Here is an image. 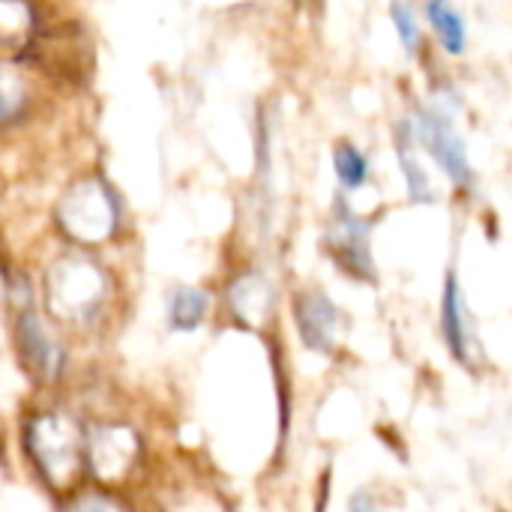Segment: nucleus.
Returning <instances> with one entry per match:
<instances>
[{"instance_id":"f257e3e1","label":"nucleus","mask_w":512,"mask_h":512,"mask_svg":"<svg viewBox=\"0 0 512 512\" xmlns=\"http://www.w3.org/2000/svg\"><path fill=\"white\" fill-rule=\"evenodd\" d=\"M24 453L39 477L54 489H75L87 465V435L81 423L66 411H42L24 423Z\"/></svg>"},{"instance_id":"f03ea898","label":"nucleus","mask_w":512,"mask_h":512,"mask_svg":"<svg viewBox=\"0 0 512 512\" xmlns=\"http://www.w3.org/2000/svg\"><path fill=\"white\" fill-rule=\"evenodd\" d=\"M6 309L12 318V342L21 357V366L39 378V381H54L63 372V351L60 345L45 333L36 309H33V291L24 273H15L6 267Z\"/></svg>"},{"instance_id":"7ed1b4c3","label":"nucleus","mask_w":512,"mask_h":512,"mask_svg":"<svg viewBox=\"0 0 512 512\" xmlns=\"http://www.w3.org/2000/svg\"><path fill=\"white\" fill-rule=\"evenodd\" d=\"M45 300L54 318L84 324L105 300V276L84 255H63L45 273Z\"/></svg>"},{"instance_id":"20e7f679","label":"nucleus","mask_w":512,"mask_h":512,"mask_svg":"<svg viewBox=\"0 0 512 512\" xmlns=\"http://www.w3.org/2000/svg\"><path fill=\"white\" fill-rule=\"evenodd\" d=\"M57 222L78 243H105L117 228V201L99 177H84L60 198Z\"/></svg>"},{"instance_id":"39448f33","label":"nucleus","mask_w":512,"mask_h":512,"mask_svg":"<svg viewBox=\"0 0 512 512\" xmlns=\"http://www.w3.org/2000/svg\"><path fill=\"white\" fill-rule=\"evenodd\" d=\"M141 453L138 435L126 426H102L87 438V462L99 483H123Z\"/></svg>"},{"instance_id":"423d86ee","label":"nucleus","mask_w":512,"mask_h":512,"mask_svg":"<svg viewBox=\"0 0 512 512\" xmlns=\"http://www.w3.org/2000/svg\"><path fill=\"white\" fill-rule=\"evenodd\" d=\"M417 138L426 144V150L435 156V162L444 168V174L456 186H471L474 183V168L468 162V150L450 120L438 111H420L417 117Z\"/></svg>"},{"instance_id":"0eeeda50","label":"nucleus","mask_w":512,"mask_h":512,"mask_svg":"<svg viewBox=\"0 0 512 512\" xmlns=\"http://www.w3.org/2000/svg\"><path fill=\"white\" fill-rule=\"evenodd\" d=\"M327 243L348 273H354L357 279H375L369 252V222H363L345 201H339L333 210V228L327 234Z\"/></svg>"},{"instance_id":"6e6552de","label":"nucleus","mask_w":512,"mask_h":512,"mask_svg":"<svg viewBox=\"0 0 512 512\" xmlns=\"http://www.w3.org/2000/svg\"><path fill=\"white\" fill-rule=\"evenodd\" d=\"M294 321L303 336V345L312 351H333L342 333V312L324 291H303L294 300Z\"/></svg>"},{"instance_id":"1a4fd4ad","label":"nucleus","mask_w":512,"mask_h":512,"mask_svg":"<svg viewBox=\"0 0 512 512\" xmlns=\"http://www.w3.org/2000/svg\"><path fill=\"white\" fill-rule=\"evenodd\" d=\"M441 327H444V339L450 345V354L459 363H471V333H468V321H465V303H462L459 279L453 273L447 276V288H444Z\"/></svg>"},{"instance_id":"9d476101","label":"nucleus","mask_w":512,"mask_h":512,"mask_svg":"<svg viewBox=\"0 0 512 512\" xmlns=\"http://www.w3.org/2000/svg\"><path fill=\"white\" fill-rule=\"evenodd\" d=\"M231 309H234L237 321H243L246 327H258L273 312V291H270V285L261 276H255V273L240 276L231 285Z\"/></svg>"},{"instance_id":"9b49d317","label":"nucleus","mask_w":512,"mask_h":512,"mask_svg":"<svg viewBox=\"0 0 512 512\" xmlns=\"http://www.w3.org/2000/svg\"><path fill=\"white\" fill-rule=\"evenodd\" d=\"M207 318V294L201 288H177L168 306V324L174 333L198 330Z\"/></svg>"},{"instance_id":"f8f14e48","label":"nucleus","mask_w":512,"mask_h":512,"mask_svg":"<svg viewBox=\"0 0 512 512\" xmlns=\"http://www.w3.org/2000/svg\"><path fill=\"white\" fill-rule=\"evenodd\" d=\"M426 15H429V21H432L435 33L441 36L444 48H447L450 54H462V51H465V45H468V27H465L462 12H459V9H453L450 3L435 0V3H429V6H426Z\"/></svg>"},{"instance_id":"ddd939ff","label":"nucleus","mask_w":512,"mask_h":512,"mask_svg":"<svg viewBox=\"0 0 512 512\" xmlns=\"http://www.w3.org/2000/svg\"><path fill=\"white\" fill-rule=\"evenodd\" d=\"M36 30V15L33 6L27 3H0V39L6 48H24L30 45V36Z\"/></svg>"},{"instance_id":"4468645a","label":"nucleus","mask_w":512,"mask_h":512,"mask_svg":"<svg viewBox=\"0 0 512 512\" xmlns=\"http://www.w3.org/2000/svg\"><path fill=\"white\" fill-rule=\"evenodd\" d=\"M333 168L345 189H360L369 180V162L351 141H339L333 147Z\"/></svg>"},{"instance_id":"2eb2a0df","label":"nucleus","mask_w":512,"mask_h":512,"mask_svg":"<svg viewBox=\"0 0 512 512\" xmlns=\"http://www.w3.org/2000/svg\"><path fill=\"white\" fill-rule=\"evenodd\" d=\"M399 162H402V174H405V183H408V195L414 201H432V192H429V177L426 171L417 165L414 153H411V132L405 135V126L399 129Z\"/></svg>"},{"instance_id":"dca6fc26","label":"nucleus","mask_w":512,"mask_h":512,"mask_svg":"<svg viewBox=\"0 0 512 512\" xmlns=\"http://www.w3.org/2000/svg\"><path fill=\"white\" fill-rule=\"evenodd\" d=\"M390 15H393L396 33H399L405 51H417V45H420V27H417L414 9L405 6V3H393V6H390Z\"/></svg>"},{"instance_id":"f3484780","label":"nucleus","mask_w":512,"mask_h":512,"mask_svg":"<svg viewBox=\"0 0 512 512\" xmlns=\"http://www.w3.org/2000/svg\"><path fill=\"white\" fill-rule=\"evenodd\" d=\"M75 512H123L111 498H105V495H87V498H81L78 501V507Z\"/></svg>"},{"instance_id":"a211bd4d","label":"nucleus","mask_w":512,"mask_h":512,"mask_svg":"<svg viewBox=\"0 0 512 512\" xmlns=\"http://www.w3.org/2000/svg\"><path fill=\"white\" fill-rule=\"evenodd\" d=\"M351 512H372V498L366 492H357L351 501Z\"/></svg>"},{"instance_id":"6ab92c4d","label":"nucleus","mask_w":512,"mask_h":512,"mask_svg":"<svg viewBox=\"0 0 512 512\" xmlns=\"http://www.w3.org/2000/svg\"><path fill=\"white\" fill-rule=\"evenodd\" d=\"M327 480H330V474H324V483H321V495H318V512H324V507H327Z\"/></svg>"}]
</instances>
